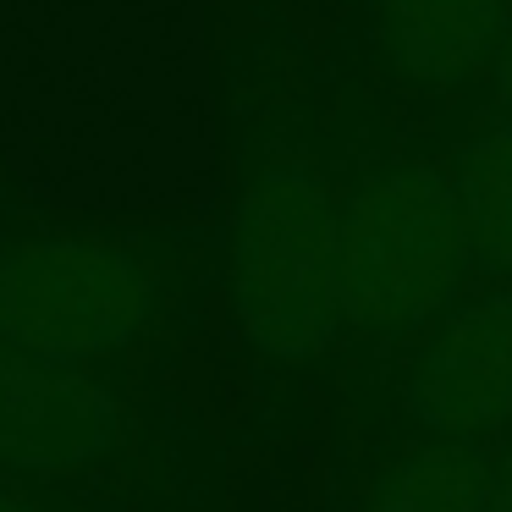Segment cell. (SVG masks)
Masks as SVG:
<instances>
[{
  "label": "cell",
  "mask_w": 512,
  "mask_h": 512,
  "mask_svg": "<svg viewBox=\"0 0 512 512\" xmlns=\"http://www.w3.org/2000/svg\"><path fill=\"white\" fill-rule=\"evenodd\" d=\"M446 144L463 210L468 270L479 287H512V116L424 122Z\"/></svg>",
  "instance_id": "8"
},
{
  "label": "cell",
  "mask_w": 512,
  "mask_h": 512,
  "mask_svg": "<svg viewBox=\"0 0 512 512\" xmlns=\"http://www.w3.org/2000/svg\"><path fill=\"white\" fill-rule=\"evenodd\" d=\"M0 512H127L111 490L61 485V479L0 474Z\"/></svg>",
  "instance_id": "9"
},
{
  "label": "cell",
  "mask_w": 512,
  "mask_h": 512,
  "mask_svg": "<svg viewBox=\"0 0 512 512\" xmlns=\"http://www.w3.org/2000/svg\"><path fill=\"white\" fill-rule=\"evenodd\" d=\"M507 23L512 0H353L320 67L408 122H441L485 89Z\"/></svg>",
  "instance_id": "5"
},
{
  "label": "cell",
  "mask_w": 512,
  "mask_h": 512,
  "mask_svg": "<svg viewBox=\"0 0 512 512\" xmlns=\"http://www.w3.org/2000/svg\"><path fill=\"white\" fill-rule=\"evenodd\" d=\"M501 441H424L336 468L331 512H485Z\"/></svg>",
  "instance_id": "7"
},
{
  "label": "cell",
  "mask_w": 512,
  "mask_h": 512,
  "mask_svg": "<svg viewBox=\"0 0 512 512\" xmlns=\"http://www.w3.org/2000/svg\"><path fill=\"white\" fill-rule=\"evenodd\" d=\"M6 204H12V199H6Z\"/></svg>",
  "instance_id": "12"
},
{
  "label": "cell",
  "mask_w": 512,
  "mask_h": 512,
  "mask_svg": "<svg viewBox=\"0 0 512 512\" xmlns=\"http://www.w3.org/2000/svg\"><path fill=\"white\" fill-rule=\"evenodd\" d=\"M325 72V67H320ZM336 133V303L347 364L413 342L468 292V243L446 144L424 122L325 78ZM342 364V369H347Z\"/></svg>",
  "instance_id": "2"
},
{
  "label": "cell",
  "mask_w": 512,
  "mask_h": 512,
  "mask_svg": "<svg viewBox=\"0 0 512 512\" xmlns=\"http://www.w3.org/2000/svg\"><path fill=\"white\" fill-rule=\"evenodd\" d=\"M199 232L72 226L0 204V347L67 369H127L160 336L199 325Z\"/></svg>",
  "instance_id": "3"
},
{
  "label": "cell",
  "mask_w": 512,
  "mask_h": 512,
  "mask_svg": "<svg viewBox=\"0 0 512 512\" xmlns=\"http://www.w3.org/2000/svg\"><path fill=\"white\" fill-rule=\"evenodd\" d=\"M468 116H512V23H507L501 50H496V61H490V72H485V89H479L463 111L441 116V122H468Z\"/></svg>",
  "instance_id": "10"
},
{
  "label": "cell",
  "mask_w": 512,
  "mask_h": 512,
  "mask_svg": "<svg viewBox=\"0 0 512 512\" xmlns=\"http://www.w3.org/2000/svg\"><path fill=\"white\" fill-rule=\"evenodd\" d=\"M347 463L424 441H501L512 430V287H474L413 342L342 369Z\"/></svg>",
  "instance_id": "4"
},
{
  "label": "cell",
  "mask_w": 512,
  "mask_h": 512,
  "mask_svg": "<svg viewBox=\"0 0 512 512\" xmlns=\"http://www.w3.org/2000/svg\"><path fill=\"white\" fill-rule=\"evenodd\" d=\"M215 111L226 144L221 292L259 408L298 419L303 397L347 364L336 303V133L320 61L281 34L221 56Z\"/></svg>",
  "instance_id": "1"
},
{
  "label": "cell",
  "mask_w": 512,
  "mask_h": 512,
  "mask_svg": "<svg viewBox=\"0 0 512 512\" xmlns=\"http://www.w3.org/2000/svg\"><path fill=\"white\" fill-rule=\"evenodd\" d=\"M127 369H67L0 347V474L105 490L138 452Z\"/></svg>",
  "instance_id": "6"
},
{
  "label": "cell",
  "mask_w": 512,
  "mask_h": 512,
  "mask_svg": "<svg viewBox=\"0 0 512 512\" xmlns=\"http://www.w3.org/2000/svg\"><path fill=\"white\" fill-rule=\"evenodd\" d=\"M485 512H512V430L501 435V446H496V474H490Z\"/></svg>",
  "instance_id": "11"
}]
</instances>
